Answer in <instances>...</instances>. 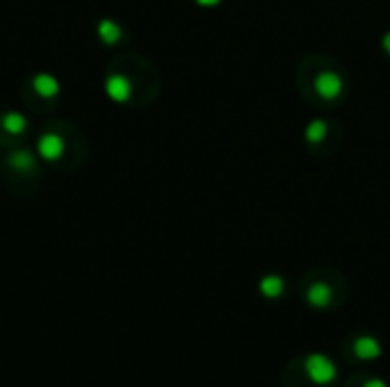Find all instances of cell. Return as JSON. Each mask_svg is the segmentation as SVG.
I'll list each match as a JSON object with an SVG mask.
<instances>
[{
    "label": "cell",
    "mask_w": 390,
    "mask_h": 387,
    "mask_svg": "<svg viewBox=\"0 0 390 387\" xmlns=\"http://www.w3.org/2000/svg\"><path fill=\"white\" fill-rule=\"evenodd\" d=\"M304 372L306 376L317 385H329L338 376V367L333 365V360L324 353H311L304 358Z\"/></svg>",
    "instance_id": "cell-1"
},
{
    "label": "cell",
    "mask_w": 390,
    "mask_h": 387,
    "mask_svg": "<svg viewBox=\"0 0 390 387\" xmlns=\"http://www.w3.org/2000/svg\"><path fill=\"white\" fill-rule=\"evenodd\" d=\"M121 25L112 21V18H103L101 23H98V39H101L105 46H114L121 41Z\"/></svg>",
    "instance_id": "cell-9"
},
{
    "label": "cell",
    "mask_w": 390,
    "mask_h": 387,
    "mask_svg": "<svg viewBox=\"0 0 390 387\" xmlns=\"http://www.w3.org/2000/svg\"><path fill=\"white\" fill-rule=\"evenodd\" d=\"M283 290H285V280L281 278V276H276V273L262 276L260 283H258V292L265 299H278L281 294H283Z\"/></svg>",
    "instance_id": "cell-8"
},
{
    "label": "cell",
    "mask_w": 390,
    "mask_h": 387,
    "mask_svg": "<svg viewBox=\"0 0 390 387\" xmlns=\"http://www.w3.org/2000/svg\"><path fill=\"white\" fill-rule=\"evenodd\" d=\"M381 48H384L386 55H390V32H386L384 39H381Z\"/></svg>",
    "instance_id": "cell-14"
},
{
    "label": "cell",
    "mask_w": 390,
    "mask_h": 387,
    "mask_svg": "<svg viewBox=\"0 0 390 387\" xmlns=\"http://www.w3.org/2000/svg\"><path fill=\"white\" fill-rule=\"evenodd\" d=\"M326 135H329V123L322 121V118H313L304 130V137L308 144H322L326 140Z\"/></svg>",
    "instance_id": "cell-11"
},
{
    "label": "cell",
    "mask_w": 390,
    "mask_h": 387,
    "mask_svg": "<svg viewBox=\"0 0 390 387\" xmlns=\"http://www.w3.org/2000/svg\"><path fill=\"white\" fill-rule=\"evenodd\" d=\"M313 87L317 91V96L324 100H335L344 91V80L333 71H322L317 73V78L313 82Z\"/></svg>",
    "instance_id": "cell-2"
},
{
    "label": "cell",
    "mask_w": 390,
    "mask_h": 387,
    "mask_svg": "<svg viewBox=\"0 0 390 387\" xmlns=\"http://www.w3.org/2000/svg\"><path fill=\"white\" fill-rule=\"evenodd\" d=\"M220 3H222V0H196L199 7H217Z\"/></svg>",
    "instance_id": "cell-15"
},
{
    "label": "cell",
    "mask_w": 390,
    "mask_h": 387,
    "mask_svg": "<svg viewBox=\"0 0 390 387\" xmlns=\"http://www.w3.org/2000/svg\"><path fill=\"white\" fill-rule=\"evenodd\" d=\"M331 299H333V290H331V285L324 280H317L306 290V301L311 308H317V310L329 308Z\"/></svg>",
    "instance_id": "cell-5"
},
{
    "label": "cell",
    "mask_w": 390,
    "mask_h": 387,
    "mask_svg": "<svg viewBox=\"0 0 390 387\" xmlns=\"http://www.w3.org/2000/svg\"><path fill=\"white\" fill-rule=\"evenodd\" d=\"M10 167L16 169V171H21V173H28L32 171L34 167H37V162H34V155L28 151V149H16L10 153Z\"/></svg>",
    "instance_id": "cell-10"
},
{
    "label": "cell",
    "mask_w": 390,
    "mask_h": 387,
    "mask_svg": "<svg viewBox=\"0 0 390 387\" xmlns=\"http://www.w3.org/2000/svg\"><path fill=\"white\" fill-rule=\"evenodd\" d=\"M363 387H388L386 381H381V379H368L365 383H363Z\"/></svg>",
    "instance_id": "cell-13"
},
{
    "label": "cell",
    "mask_w": 390,
    "mask_h": 387,
    "mask_svg": "<svg viewBox=\"0 0 390 387\" xmlns=\"http://www.w3.org/2000/svg\"><path fill=\"white\" fill-rule=\"evenodd\" d=\"M354 353H356L361 360H377L381 355V342L375 335H358L354 339Z\"/></svg>",
    "instance_id": "cell-6"
},
{
    "label": "cell",
    "mask_w": 390,
    "mask_h": 387,
    "mask_svg": "<svg viewBox=\"0 0 390 387\" xmlns=\"http://www.w3.org/2000/svg\"><path fill=\"white\" fill-rule=\"evenodd\" d=\"M32 87L41 98H55L62 89L60 80L55 76H51V73H37V76L32 78Z\"/></svg>",
    "instance_id": "cell-7"
},
{
    "label": "cell",
    "mask_w": 390,
    "mask_h": 387,
    "mask_svg": "<svg viewBox=\"0 0 390 387\" xmlns=\"http://www.w3.org/2000/svg\"><path fill=\"white\" fill-rule=\"evenodd\" d=\"M105 94L110 100H114V103H126L133 94L130 80L121 76V73H112V76L105 80Z\"/></svg>",
    "instance_id": "cell-4"
},
{
    "label": "cell",
    "mask_w": 390,
    "mask_h": 387,
    "mask_svg": "<svg viewBox=\"0 0 390 387\" xmlns=\"http://www.w3.org/2000/svg\"><path fill=\"white\" fill-rule=\"evenodd\" d=\"M3 128L10 135H23L28 130V118L21 112H5L3 114Z\"/></svg>",
    "instance_id": "cell-12"
},
{
    "label": "cell",
    "mask_w": 390,
    "mask_h": 387,
    "mask_svg": "<svg viewBox=\"0 0 390 387\" xmlns=\"http://www.w3.org/2000/svg\"><path fill=\"white\" fill-rule=\"evenodd\" d=\"M65 151H67V144H65V140H62V135L46 133V135L39 137V142H37V155H39L41 160L58 162L62 155H65Z\"/></svg>",
    "instance_id": "cell-3"
}]
</instances>
